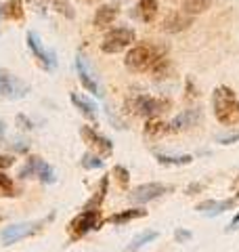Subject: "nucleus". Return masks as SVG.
Returning <instances> with one entry per match:
<instances>
[{
  "label": "nucleus",
  "instance_id": "f257e3e1",
  "mask_svg": "<svg viewBox=\"0 0 239 252\" xmlns=\"http://www.w3.org/2000/svg\"><path fill=\"white\" fill-rule=\"evenodd\" d=\"M168 55V49L159 42L153 40H143V42H134L124 57V65L126 69H130L134 74H149L151 67L155 63Z\"/></svg>",
  "mask_w": 239,
  "mask_h": 252
},
{
  "label": "nucleus",
  "instance_id": "f03ea898",
  "mask_svg": "<svg viewBox=\"0 0 239 252\" xmlns=\"http://www.w3.org/2000/svg\"><path fill=\"white\" fill-rule=\"evenodd\" d=\"M212 112L222 126H235L239 122V97L231 86L220 84L212 93Z\"/></svg>",
  "mask_w": 239,
  "mask_h": 252
},
{
  "label": "nucleus",
  "instance_id": "7ed1b4c3",
  "mask_svg": "<svg viewBox=\"0 0 239 252\" xmlns=\"http://www.w3.org/2000/svg\"><path fill=\"white\" fill-rule=\"evenodd\" d=\"M124 107H128L132 114H137L141 118H159L162 114L170 112L172 101L168 97H153V94L137 93L126 99Z\"/></svg>",
  "mask_w": 239,
  "mask_h": 252
},
{
  "label": "nucleus",
  "instance_id": "20e7f679",
  "mask_svg": "<svg viewBox=\"0 0 239 252\" xmlns=\"http://www.w3.org/2000/svg\"><path fill=\"white\" fill-rule=\"evenodd\" d=\"M103 223H105V219L101 217V210H82L80 215H76L74 219H71L69 225H67L69 240L71 242L82 240L86 233L101 229Z\"/></svg>",
  "mask_w": 239,
  "mask_h": 252
},
{
  "label": "nucleus",
  "instance_id": "39448f33",
  "mask_svg": "<svg viewBox=\"0 0 239 252\" xmlns=\"http://www.w3.org/2000/svg\"><path fill=\"white\" fill-rule=\"evenodd\" d=\"M137 42V34H134L132 28H111L105 36H103V42H101V51L105 55H118V53H124L128 51L130 46Z\"/></svg>",
  "mask_w": 239,
  "mask_h": 252
},
{
  "label": "nucleus",
  "instance_id": "423d86ee",
  "mask_svg": "<svg viewBox=\"0 0 239 252\" xmlns=\"http://www.w3.org/2000/svg\"><path fill=\"white\" fill-rule=\"evenodd\" d=\"M80 139H82L84 143H86L89 152L97 154L99 158H103V160L114 154V143H111L107 137H103L101 132L94 128V126H89V124L80 126Z\"/></svg>",
  "mask_w": 239,
  "mask_h": 252
},
{
  "label": "nucleus",
  "instance_id": "0eeeda50",
  "mask_svg": "<svg viewBox=\"0 0 239 252\" xmlns=\"http://www.w3.org/2000/svg\"><path fill=\"white\" fill-rule=\"evenodd\" d=\"M53 215L46 219L51 220ZM46 220H28V223H17V225H11V227H4L2 233H0V240H2L4 246H11V244L19 242L23 238H31V235H36L44 229V223Z\"/></svg>",
  "mask_w": 239,
  "mask_h": 252
},
{
  "label": "nucleus",
  "instance_id": "6e6552de",
  "mask_svg": "<svg viewBox=\"0 0 239 252\" xmlns=\"http://www.w3.org/2000/svg\"><path fill=\"white\" fill-rule=\"evenodd\" d=\"M28 93H30V84H26L21 78L11 74L9 69L0 67V97L13 101V99H23Z\"/></svg>",
  "mask_w": 239,
  "mask_h": 252
},
{
  "label": "nucleus",
  "instance_id": "1a4fd4ad",
  "mask_svg": "<svg viewBox=\"0 0 239 252\" xmlns=\"http://www.w3.org/2000/svg\"><path fill=\"white\" fill-rule=\"evenodd\" d=\"M28 49L38 59V63H40V67H42V69H46V72H53V69L57 67V57H55V53L49 51L42 44V40L38 38L36 32H28Z\"/></svg>",
  "mask_w": 239,
  "mask_h": 252
},
{
  "label": "nucleus",
  "instance_id": "9d476101",
  "mask_svg": "<svg viewBox=\"0 0 239 252\" xmlns=\"http://www.w3.org/2000/svg\"><path fill=\"white\" fill-rule=\"evenodd\" d=\"M193 26V15H189L180 9H172L166 13V17L162 19V30L166 34H180V32L189 30Z\"/></svg>",
  "mask_w": 239,
  "mask_h": 252
},
{
  "label": "nucleus",
  "instance_id": "9b49d317",
  "mask_svg": "<svg viewBox=\"0 0 239 252\" xmlns=\"http://www.w3.org/2000/svg\"><path fill=\"white\" fill-rule=\"evenodd\" d=\"M166 191H168V187H166L164 183H143V185H137L130 191V202L139 204V206H145L147 202H153L157 200L159 195H164Z\"/></svg>",
  "mask_w": 239,
  "mask_h": 252
},
{
  "label": "nucleus",
  "instance_id": "f8f14e48",
  "mask_svg": "<svg viewBox=\"0 0 239 252\" xmlns=\"http://www.w3.org/2000/svg\"><path fill=\"white\" fill-rule=\"evenodd\" d=\"M199 122H202V112L197 107H191L180 112L168 126H170V132H182V130H189L191 126H197Z\"/></svg>",
  "mask_w": 239,
  "mask_h": 252
},
{
  "label": "nucleus",
  "instance_id": "ddd939ff",
  "mask_svg": "<svg viewBox=\"0 0 239 252\" xmlns=\"http://www.w3.org/2000/svg\"><path fill=\"white\" fill-rule=\"evenodd\" d=\"M120 17V9L118 4H101L97 11H94L92 23L97 30H107L109 26H114L116 19Z\"/></svg>",
  "mask_w": 239,
  "mask_h": 252
},
{
  "label": "nucleus",
  "instance_id": "4468645a",
  "mask_svg": "<svg viewBox=\"0 0 239 252\" xmlns=\"http://www.w3.org/2000/svg\"><path fill=\"white\" fill-rule=\"evenodd\" d=\"M0 17L13 23H23L26 21V4H23V0H6L0 6Z\"/></svg>",
  "mask_w": 239,
  "mask_h": 252
},
{
  "label": "nucleus",
  "instance_id": "2eb2a0df",
  "mask_svg": "<svg viewBox=\"0 0 239 252\" xmlns=\"http://www.w3.org/2000/svg\"><path fill=\"white\" fill-rule=\"evenodd\" d=\"M69 101H71V103H74V107L78 109V112L82 114L84 118H89V120H90L94 126L99 124L97 105H94L90 99H86V97H82V94H78V93H69Z\"/></svg>",
  "mask_w": 239,
  "mask_h": 252
},
{
  "label": "nucleus",
  "instance_id": "dca6fc26",
  "mask_svg": "<svg viewBox=\"0 0 239 252\" xmlns=\"http://www.w3.org/2000/svg\"><path fill=\"white\" fill-rule=\"evenodd\" d=\"M76 72H78V78H80V84H82L86 91L92 93V94H101L99 84H97V80H94V76L90 74V69L86 67V61H84L82 55L76 57Z\"/></svg>",
  "mask_w": 239,
  "mask_h": 252
},
{
  "label": "nucleus",
  "instance_id": "f3484780",
  "mask_svg": "<svg viewBox=\"0 0 239 252\" xmlns=\"http://www.w3.org/2000/svg\"><path fill=\"white\" fill-rule=\"evenodd\" d=\"M157 13H159L157 0H139L137 6H134V17L143 23H153L157 19Z\"/></svg>",
  "mask_w": 239,
  "mask_h": 252
},
{
  "label": "nucleus",
  "instance_id": "a211bd4d",
  "mask_svg": "<svg viewBox=\"0 0 239 252\" xmlns=\"http://www.w3.org/2000/svg\"><path fill=\"white\" fill-rule=\"evenodd\" d=\"M237 198H231V200H222V202H216V200H206V202H199L195 210L202 212V215H208V217H216V215H222L225 210L233 208L235 206Z\"/></svg>",
  "mask_w": 239,
  "mask_h": 252
},
{
  "label": "nucleus",
  "instance_id": "6ab92c4d",
  "mask_svg": "<svg viewBox=\"0 0 239 252\" xmlns=\"http://www.w3.org/2000/svg\"><path fill=\"white\" fill-rule=\"evenodd\" d=\"M145 217H147V210L143 206H137V208H128V210L116 212V215H111L109 219H105V223L124 225V223H130V220H137V219H145Z\"/></svg>",
  "mask_w": 239,
  "mask_h": 252
},
{
  "label": "nucleus",
  "instance_id": "aec40b11",
  "mask_svg": "<svg viewBox=\"0 0 239 252\" xmlns=\"http://www.w3.org/2000/svg\"><path fill=\"white\" fill-rule=\"evenodd\" d=\"M107 189H109V175H105V177L99 181L97 191H94V193H92V198L84 204V208H82V210H101L103 200H105V195H107Z\"/></svg>",
  "mask_w": 239,
  "mask_h": 252
},
{
  "label": "nucleus",
  "instance_id": "412c9836",
  "mask_svg": "<svg viewBox=\"0 0 239 252\" xmlns=\"http://www.w3.org/2000/svg\"><path fill=\"white\" fill-rule=\"evenodd\" d=\"M168 132H170L168 122H164L162 118H147V122H145V135L149 139H159V137L168 135Z\"/></svg>",
  "mask_w": 239,
  "mask_h": 252
},
{
  "label": "nucleus",
  "instance_id": "4be33fe9",
  "mask_svg": "<svg viewBox=\"0 0 239 252\" xmlns=\"http://www.w3.org/2000/svg\"><path fill=\"white\" fill-rule=\"evenodd\" d=\"M155 160H157V164H162V166H187V164L193 162V156H191V154H182V156L157 154Z\"/></svg>",
  "mask_w": 239,
  "mask_h": 252
},
{
  "label": "nucleus",
  "instance_id": "5701e85b",
  "mask_svg": "<svg viewBox=\"0 0 239 252\" xmlns=\"http://www.w3.org/2000/svg\"><path fill=\"white\" fill-rule=\"evenodd\" d=\"M42 2H44L46 6H51L55 13L63 15L65 19H74V17H76V11L71 9L69 0H42Z\"/></svg>",
  "mask_w": 239,
  "mask_h": 252
},
{
  "label": "nucleus",
  "instance_id": "b1692460",
  "mask_svg": "<svg viewBox=\"0 0 239 252\" xmlns=\"http://www.w3.org/2000/svg\"><path fill=\"white\" fill-rule=\"evenodd\" d=\"M42 158H38V156H30L28 160H26V164H23V168L19 170V179H30V177H36L38 175V168L42 166Z\"/></svg>",
  "mask_w": 239,
  "mask_h": 252
},
{
  "label": "nucleus",
  "instance_id": "393cba45",
  "mask_svg": "<svg viewBox=\"0 0 239 252\" xmlns=\"http://www.w3.org/2000/svg\"><path fill=\"white\" fill-rule=\"evenodd\" d=\"M170 72H172V63H170V59H168V55L166 57H162L153 67H151V76L155 78V80H164V78H168L170 76Z\"/></svg>",
  "mask_w": 239,
  "mask_h": 252
},
{
  "label": "nucleus",
  "instance_id": "a878e982",
  "mask_svg": "<svg viewBox=\"0 0 239 252\" xmlns=\"http://www.w3.org/2000/svg\"><path fill=\"white\" fill-rule=\"evenodd\" d=\"M180 6L182 9L180 11H185L189 15H199V13H204L206 9L210 6V0H180Z\"/></svg>",
  "mask_w": 239,
  "mask_h": 252
},
{
  "label": "nucleus",
  "instance_id": "bb28decb",
  "mask_svg": "<svg viewBox=\"0 0 239 252\" xmlns=\"http://www.w3.org/2000/svg\"><path fill=\"white\" fill-rule=\"evenodd\" d=\"M157 231H143V233H139L137 238H132V242H130V246L126 248V252H137V250H141L145 244H149V242H153L155 238H157Z\"/></svg>",
  "mask_w": 239,
  "mask_h": 252
},
{
  "label": "nucleus",
  "instance_id": "cd10ccee",
  "mask_svg": "<svg viewBox=\"0 0 239 252\" xmlns=\"http://www.w3.org/2000/svg\"><path fill=\"white\" fill-rule=\"evenodd\" d=\"M15 195H19V191L15 187L13 179H9L4 172H0V198H15Z\"/></svg>",
  "mask_w": 239,
  "mask_h": 252
},
{
  "label": "nucleus",
  "instance_id": "c85d7f7f",
  "mask_svg": "<svg viewBox=\"0 0 239 252\" xmlns=\"http://www.w3.org/2000/svg\"><path fill=\"white\" fill-rule=\"evenodd\" d=\"M111 177L116 179V183H118V187L120 189H126L128 187V181H130V172H128V168H124V166H114L111 168Z\"/></svg>",
  "mask_w": 239,
  "mask_h": 252
},
{
  "label": "nucleus",
  "instance_id": "c756f323",
  "mask_svg": "<svg viewBox=\"0 0 239 252\" xmlns=\"http://www.w3.org/2000/svg\"><path fill=\"white\" fill-rule=\"evenodd\" d=\"M80 164H82V168H86V170H97V168H103V158H99L92 152H86L82 156V160H80Z\"/></svg>",
  "mask_w": 239,
  "mask_h": 252
},
{
  "label": "nucleus",
  "instance_id": "7c9ffc66",
  "mask_svg": "<svg viewBox=\"0 0 239 252\" xmlns=\"http://www.w3.org/2000/svg\"><path fill=\"white\" fill-rule=\"evenodd\" d=\"M36 179H40V181H42V183H46V185H53L55 181H57V175H55V170H53V166H51L49 162H42V166L38 168Z\"/></svg>",
  "mask_w": 239,
  "mask_h": 252
},
{
  "label": "nucleus",
  "instance_id": "2f4dec72",
  "mask_svg": "<svg viewBox=\"0 0 239 252\" xmlns=\"http://www.w3.org/2000/svg\"><path fill=\"white\" fill-rule=\"evenodd\" d=\"M191 238H193V233H191L189 229H177L174 231V240H177V244H187Z\"/></svg>",
  "mask_w": 239,
  "mask_h": 252
},
{
  "label": "nucleus",
  "instance_id": "473e14b6",
  "mask_svg": "<svg viewBox=\"0 0 239 252\" xmlns=\"http://www.w3.org/2000/svg\"><path fill=\"white\" fill-rule=\"evenodd\" d=\"M15 164V158L13 156H0V172H2L4 168H11Z\"/></svg>",
  "mask_w": 239,
  "mask_h": 252
},
{
  "label": "nucleus",
  "instance_id": "72a5a7b5",
  "mask_svg": "<svg viewBox=\"0 0 239 252\" xmlns=\"http://www.w3.org/2000/svg\"><path fill=\"white\" fill-rule=\"evenodd\" d=\"M235 141H239V132H233V135H227V137H218L220 145H231V143H235Z\"/></svg>",
  "mask_w": 239,
  "mask_h": 252
},
{
  "label": "nucleus",
  "instance_id": "f704fd0d",
  "mask_svg": "<svg viewBox=\"0 0 239 252\" xmlns=\"http://www.w3.org/2000/svg\"><path fill=\"white\" fill-rule=\"evenodd\" d=\"M17 124H19V128H26V130H30V128H31V122H30L23 114H19V116H17Z\"/></svg>",
  "mask_w": 239,
  "mask_h": 252
},
{
  "label": "nucleus",
  "instance_id": "c9c22d12",
  "mask_svg": "<svg viewBox=\"0 0 239 252\" xmlns=\"http://www.w3.org/2000/svg\"><path fill=\"white\" fill-rule=\"evenodd\" d=\"M237 225H239V212H237V215L233 217V220H231V229H235Z\"/></svg>",
  "mask_w": 239,
  "mask_h": 252
},
{
  "label": "nucleus",
  "instance_id": "e433bc0d",
  "mask_svg": "<svg viewBox=\"0 0 239 252\" xmlns=\"http://www.w3.org/2000/svg\"><path fill=\"white\" fill-rule=\"evenodd\" d=\"M2 130H4V124H2V122H0V135H2Z\"/></svg>",
  "mask_w": 239,
  "mask_h": 252
},
{
  "label": "nucleus",
  "instance_id": "4c0bfd02",
  "mask_svg": "<svg viewBox=\"0 0 239 252\" xmlns=\"http://www.w3.org/2000/svg\"><path fill=\"white\" fill-rule=\"evenodd\" d=\"M86 2H92V0H86Z\"/></svg>",
  "mask_w": 239,
  "mask_h": 252
},
{
  "label": "nucleus",
  "instance_id": "58836bf2",
  "mask_svg": "<svg viewBox=\"0 0 239 252\" xmlns=\"http://www.w3.org/2000/svg\"><path fill=\"white\" fill-rule=\"evenodd\" d=\"M237 198H239V191H237Z\"/></svg>",
  "mask_w": 239,
  "mask_h": 252
}]
</instances>
